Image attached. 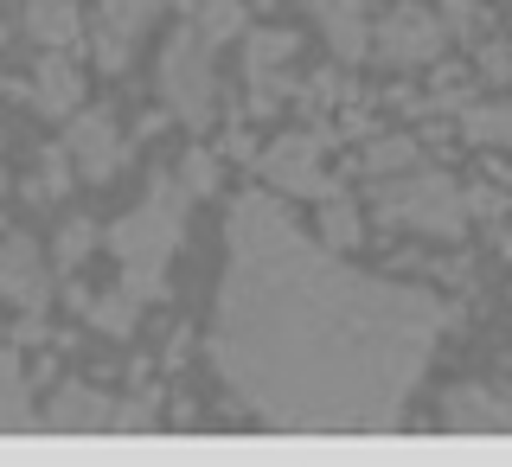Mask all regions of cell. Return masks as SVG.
Listing matches in <instances>:
<instances>
[{
    "mask_svg": "<svg viewBox=\"0 0 512 467\" xmlns=\"http://www.w3.org/2000/svg\"><path fill=\"white\" fill-rule=\"evenodd\" d=\"M448 308L429 288L359 276L269 192L224 218L212 359L276 429H391L423 384Z\"/></svg>",
    "mask_w": 512,
    "mask_h": 467,
    "instance_id": "6da1fadb",
    "label": "cell"
},
{
    "mask_svg": "<svg viewBox=\"0 0 512 467\" xmlns=\"http://www.w3.org/2000/svg\"><path fill=\"white\" fill-rule=\"evenodd\" d=\"M186 212H192L186 180L180 173H154L135 212L109 224V250H116V263H122V295L135 301V308H148L160 288H167V263L186 237Z\"/></svg>",
    "mask_w": 512,
    "mask_h": 467,
    "instance_id": "7a4b0ae2",
    "label": "cell"
},
{
    "mask_svg": "<svg viewBox=\"0 0 512 467\" xmlns=\"http://www.w3.org/2000/svg\"><path fill=\"white\" fill-rule=\"evenodd\" d=\"M372 205L397 231H423V237H461L468 231V199H461V186L448 180V173L423 167V160H416L410 173L372 180Z\"/></svg>",
    "mask_w": 512,
    "mask_h": 467,
    "instance_id": "3957f363",
    "label": "cell"
},
{
    "mask_svg": "<svg viewBox=\"0 0 512 467\" xmlns=\"http://www.w3.org/2000/svg\"><path fill=\"white\" fill-rule=\"evenodd\" d=\"M160 96L186 128H205L218 116V77H212V45L205 32H173L160 52Z\"/></svg>",
    "mask_w": 512,
    "mask_h": 467,
    "instance_id": "277c9868",
    "label": "cell"
},
{
    "mask_svg": "<svg viewBox=\"0 0 512 467\" xmlns=\"http://www.w3.org/2000/svg\"><path fill=\"white\" fill-rule=\"evenodd\" d=\"M39 429H84V436H103V429H154V410L116 404V397L90 391V384H64L52 404L39 410Z\"/></svg>",
    "mask_w": 512,
    "mask_h": 467,
    "instance_id": "5b68a950",
    "label": "cell"
},
{
    "mask_svg": "<svg viewBox=\"0 0 512 467\" xmlns=\"http://www.w3.org/2000/svg\"><path fill=\"white\" fill-rule=\"evenodd\" d=\"M442 52V20L436 13H423V7H391L384 20L372 26V58L378 64H391V71H410V64H429Z\"/></svg>",
    "mask_w": 512,
    "mask_h": 467,
    "instance_id": "8992f818",
    "label": "cell"
},
{
    "mask_svg": "<svg viewBox=\"0 0 512 467\" xmlns=\"http://www.w3.org/2000/svg\"><path fill=\"white\" fill-rule=\"evenodd\" d=\"M263 180L276 192H295V199H327L333 180L320 167V141L314 135H282L276 148L263 154Z\"/></svg>",
    "mask_w": 512,
    "mask_h": 467,
    "instance_id": "52a82bcc",
    "label": "cell"
},
{
    "mask_svg": "<svg viewBox=\"0 0 512 467\" xmlns=\"http://www.w3.org/2000/svg\"><path fill=\"white\" fill-rule=\"evenodd\" d=\"M64 148H71V160H77V173H84V180L103 186V180H116V167H122V128H116L109 109H77Z\"/></svg>",
    "mask_w": 512,
    "mask_h": 467,
    "instance_id": "ba28073f",
    "label": "cell"
},
{
    "mask_svg": "<svg viewBox=\"0 0 512 467\" xmlns=\"http://www.w3.org/2000/svg\"><path fill=\"white\" fill-rule=\"evenodd\" d=\"M160 7L167 0H96V58H103V71H122Z\"/></svg>",
    "mask_w": 512,
    "mask_h": 467,
    "instance_id": "9c48e42d",
    "label": "cell"
},
{
    "mask_svg": "<svg viewBox=\"0 0 512 467\" xmlns=\"http://www.w3.org/2000/svg\"><path fill=\"white\" fill-rule=\"evenodd\" d=\"M0 295L20 314H45V301H52V269L32 250V237H0Z\"/></svg>",
    "mask_w": 512,
    "mask_h": 467,
    "instance_id": "30bf717a",
    "label": "cell"
},
{
    "mask_svg": "<svg viewBox=\"0 0 512 467\" xmlns=\"http://www.w3.org/2000/svg\"><path fill=\"white\" fill-rule=\"evenodd\" d=\"M448 429H512V391H487V384H455L442 397Z\"/></svg>",
    "mask_w": 512,
    "mask_h": 467,
    "instance_id": "8fae6325",
    "label": "cell"
},
{
    "mask_svg": "<svg viewBox=\"0 0 512 467\" xmlns=\"http://www.w3.org/2000/svg\"><path fill=\"white\" fill-rule=\"evenodd\" d=\"M320 32H327L333 58L340 64H359L372 58V26H365V0H320Z\"/></svg>",
    "mask_w": 512,
    "mask_h": 467,
    "instance_id": "7c38bea8",
    "label": "cell"
},
{
    "mask_svg": "<svg viewBox=\"0 0 512 467\" xmlns=\"http://www.w3.org/2000/svg\"><path fill=\"white\" fill-rule=\"evenodd\" d=\"M288 58H295V32H250V84H256V109H269V96L282 90V71H288Z\"/></svg>",
    "mask_w": 512,
    "mask_h": 467,
    "instance_id": "4fadbf2b",
    "label": "cell"
},
{
    "mask_svg": "<svg viewBox=\"0 0 512 467\" xmlns=\"http://www.w3.org/2000/svg\"><path fill=\"white\" fill-rule=\"evenodd\" d=\"M32 103H39L45 116H77L84 84H77V71H71V58H64V52H39V71H32Z\"/></svg>",
    "mask_w": 512,
    "mask_h": 467,
    "instance_id": "5bb4252c",
    "label": "cell"
},
{
    "mask_svg": "<svg viewBox=\"0 0 512 467\" xmlns=\"http://www.w3.org/2000/svg\"><path fill=\"white\" fill-rule=\"evenodd\" d=\"M26 32L39 39V52H71L84 39L77 0H26Z\"/></svg>",
    "mask_w": 512,
    "mask_h": 467,
    "instance_id": "9a60e30c",
    "label": "cell"
},
{
    "mask_svg": "<svg viewBox=\"0 0 512 467\" xmlns=\"http://www.w3.org/2000/svg\"><path fill=\"white\" fill-rule=\"evenodd\" d=\"M32 423H39V410H32V397H26V372H20V359L0 346V429H32Z\"/></svg>",
    "mask_w": 512,
    "mask_h": 467,
    "instance_id": "2e32d148",
    "label": "cell"
},
{
    "mask_svg": "<svg viewBox=\"0 0 512 467\" xmlns=\"http://www.w3.org/2000/svg\"><path fill=\"white\" fill-rule=\"evenodd\" d=\"M461 135L474 148H512V103H474L461 109Z\"/></svg>",
    "mask_w": 512,
    "mask_h": 467,
    "instance_id": "e0dca14e",
    "label": "cell"
},
{
    "mask_svg": "<svg viewBox=\"0 0 512 467\" xmlns=\"http://www.w3.org/2000/svg\"><path fill=\"white\" fill-rule=\"evenodd\" d=\"M359 237H365L359 205H352L346 192H327V205H320V244H327V250H352Z\"/></svg>",
    "mask_w": 512,
    "mask_h": 467,
    "instance_id": "ac0fdd59",
    "label": "cell"
},
{
    "mask_svg": "<svg viewBox=\"0 0 512 467\" xmlns=\"http://www.w3.org/2000/svg\"><path fill=\"white\" fill-rule=\"evenodd\" d=\"M84 320H90L96 333H109V340H128V333H135V320H141V308L116 288V295H103V301H84Z\"/></svg>",
    "mask_w": 512,
    "mask_h": 467,
    "instance_id": "d6986e66",
    "label": "cell"
},
{
    "mask_svg": "<svg viewBox=\"0 0 512 467\" xmlns=\"http://www.w3.org/2000/svg\"><path fill=\"white\" fill-rule=\"evenodd\" d=\"M71 173H77L71 148H45L39 173H32V205H58V199H64V186H71Z\"/></svg>",
    "mask_w": 512,
    "mask_h": 467,
    "instance_id": "ffe728a7",
    "label": "cell"
},
{
    "mask_svg": "<svg viewBox=\"0 0 512 467\" xmlns=\"http://www.w3.org/2000/svg\"><path fill=\"white\" fill-rule=\"evenodd\" d=\"M416 160H423V148H416L410 135H391V141H372V154H365V173H372V180H391V173H410Z\"/></svg>",
    "mask_w": 512,
    "mask_h": 467,
    "instance_id": "44dd1931",
    "label": "cell"
},
{
    "mask_svg": "<svg viewBox=\"0 0 512 467\" xmlns=\"http://www.w3.org/2000/svg\"><path fill=\"white\" fill-rule=\"evenodd\" d=\"M237 26H244V0H205V7H199V32H205V45L231 39Z\"/></svg>",
    "mask_w": 512,
    "mask_h": 467,
    "instance_id": "7402d4cb",
    "label": "cell"
},
{
    "mask_svg": "<svg viewBox=\"0 0 512 467\" xmlns=\"http://www.w3.org/2000/svg\"><path fill=\"white\" fill-rule=\"evenodd\" d=\"M90 250H96V224L90 218H64V231H58V269H77Z\"/></svg>",
    "mask_w": 512,
    "mask_h": 467,
    "instance_id": "603a6c76",
    "label": "cell"
},
{
    "mask_svg": "<svg viewBox=\"0 0 512 467\" xmlns=\"http://www.w3.org/2000/svg\"><path fill=\"white\" fill-rule=\"evenodd\" d=\"M180 180H186V192H192V199H199V192H212V186H218V160H212V154H186Z\"/></svg>",
    "mask_w": 512,
    "mask_h": 467,
    "instance_id": "cb8c5ba5",
    "label": "cell"
},
{
    "mask_svg": "<svg viewBox=\"0 0 512 467\" xmlns=\"http://www.w3.org/2000/svg\"><path fill=\"white\" fill-rule=\"evenodd\" d=\"M0 192H7V167H0Z\"/></svg>",
    "mask_w": 512,
    "mask_h": 467,
    "instance_id": "d4e9b609",
    "label": "cell"
}]
</instances>
